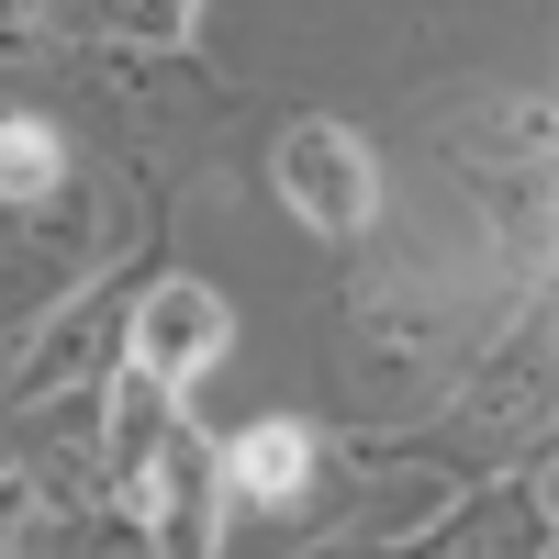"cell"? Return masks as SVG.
I'll return each mask as SVG.
<instances>
[{
    "label": "cell",
    "mask_w": 559,
    "mask_h": 559,
    "mask_svg": "<svg viewBox=\"0 0 559 559\" xmlns=\"http://www.w3.org/2000/svg\"><path fill=\"white\" fill-rule=\"evenodd\" d=\"M123 515L146 537V559H213L224 548V459H213V437L179 426L157 448V471L123 492Z\"/></svg>",
    "instance_id": "2"
},
{
    "label": "cell",
    "mask_w": 559,
    "mask_h": 559,
    "mask_svg": "<svg viewBox=\"0 0 559 559\" xmlns=\"http://www.w3.org/2000/svg\"><path fill=\"white\" fill-rule=\"evenodd\" d=\"M213 459H224V481H236L247 503H280V515H292V503L313 492V426H292V414L247 426L236 448H213Z\"/></svg>",
    "instance_id": "9"
},
{
    "label": "cell",
    "mask_w": 559,
    "mask_h": 559,
    "mask_svg": "<svg viewBox=\"0 0 559 559\" xmlns=\"http://www.w3.org/2000/svg\"><path fill=\"white\" fill-rule=\"evenodd\" d=\"M168 437H179V392H157L146 369H123L112 403H102V481L134 492V481L157 471V448H168Z\"/></svg>",
    "instance_id": "7"
},
{
    "label": "cell",
    "mask_w": 559,
    "mask_h": 559,
    "mask_svg": "<svg viewBox=\"0 0 559 559\" xmlns=\"http://www.w3.org/2000/svg\"><path fill=\"white\" fill-rule=\"evenodd\" d=\"M269 179H280V202H292L313 236H358V224L381 213V157H369L347 123H324V112H292V123H280Z\"/></svg>",
    "instance_id": "1"
},
{
    "label": "cell",
    "mask_w": 559,
    "mask_h": 559,
    "mask_svg": "<svg viewBox=\"0 0 559 559\" xmlns=\"http://www.w3.org/2000/svg\"><path fill=\"white\" fill-rule=\"evenodd\" d=\"M57 23L102 57H179L202 23V0H57Z\"/></svg>",
    "instance_id": "8"
},
{
    "label": "cell",
    "mask_w": 559,
    "mask_h": 559,
    "mask_svg": "<svg viewBox=\"0 0 559 559\" xmlns=\"http://www.w3.org/2000/svg\"><path fill=\"white\" fill-rule=\"evenodd\" d=\"M0 12H23V0H0Z\"/></svg>",
    "instance_id": "12"
},
{
    "label": "cell",
    "mask_w": 559,
    "mask_h": 559,
    "mask_svg": "<svg viewBox=\"0 0 559 559\" xmlns=\"http://www.w3.org/2000/svg\"><path fill=\"white\" fill-rule=\"evenodd\" d=\"M123 336H134V369H146L157 392H179V381H202V369L224 358L236 313H224V292H202V280H157V292H134Z\"/></svg>",
    "instance_id": "4"
},
{
    "label": "cell",
    "mask_w": 559,
    "mask_h": 559,
    "mask_svg": "<svg viewBox=\"0 0 559 559\" xmlns=\"http://www.w3.org/2000/svg\"><path fill=\"white\" fill-rule=\"evenodd\" d=\"M34 515H45V503H34V481H23V471H0V559L23 548V526H34Z\"/></svg>",
    "instance_id": "11"
},
{
    "label": "cell",
    "mask_w": 559,
    "mask_h": 559,
    "mask_svg": "<svg viewBox=\"0 0 559 559\" xmlns=\"http://www.w3.org/2000/svg\"><path fill=\"white\" fill-rule=\"evenodd\" d=\"M537 403H548V313H526L515 347H503V369H481V381L459 392V426H471V437H492V426L537 437Z\"/></svg>",
    "instance_id": "6"
},
{
    "label": "cell",
    "mask_w": 559,
    "mask_h": 559,
    "mask_svg": "<svg viewBox=\"0 0 559 559\" xmlns=\"http://www.w3.org/2000/svg\"><path fill=\"white\" fill-rule=\"evenodd\" d=\"M68 191V146H57V123H34V112H12L0 123V202H23V213H45Z\"/></svg>",
    "instance_id": "10"
},
{
    "label": "cell",
    "mask_w": 559,
    "mask_h": 559,
    "mask_svg": "<svg viewBox=\"0 0 559 559\" xmlns=\"http://www.w3.org/2000/svg\"><path fill=\"white\" fill-rule=\"evenodd\" d=\"M403 559H548V471L526 459V471L503 481L492 503H471V515L448 503V515L414 537Z\"/></svg>",
    "instance_id": "5"
},
{
    "label": "cell",
    "mask_w": 559,
    "mask_h": 559,
    "mask_svg": "<svg viewBox=\"0 0 559 559\" xmlns=\"http://www.w3.org/2000/svg\"><path fill=\"white\" fill-rule=\"evenodd\" d=\"M112 302H123V280H90V292H68V302L34 313V347L12 358V403H23V414L68 403L79 381H102V358H112V336H123Z\"/></svg>",
    "instance_id": "3"
}]
</instances>
